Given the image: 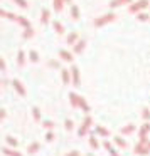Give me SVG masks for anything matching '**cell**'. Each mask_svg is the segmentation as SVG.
<instances>
[{"mask_svg":"<svg viewBox=\"0 0 150 156\" xmlns=\"http://www.w3.org/2000/svg\"><path fill=\"white\" fill-rule=\"evenodd\" d=\"M116 19V15L113 14V12H110V14H106V15H101V17H98L95 20V25L96 27H103V25H106V24H110V22H113Z\"/></svg>","mask_w":150,"mask_h":156,"instance_id":"cell-1","label":"cell"},{"mask_svg":"<svg viewBox=\"0 0 150 156\" xmlns=\"http://www.w3.org/2000/svg\"><path fill=\"white\" fill-rule=\"evenodd\" d=\"M148 7V0H138V2H135V4L130 5V12L132 14H135V12H140L142 9Z\"/></svg>","mask_w":150,"mask_h":156,"instance_id":"cell-2","label":"cell"},{"mask_svg":"<svg viewBox=\"0 0 150 156\" xmlns=\"http://www.w3.org/2000/svg\"><path fill=\"white\" fill-rule=\"evenodd\" d=\"M71 81H73V84H74L76 87L81 84V79H79V71H78V67H76V66H73V67H71Z\"/></svg>","mask_w":150,"mask_h":156,"instance_id":"cell-3","label":"cell"},{"mask_svg":"<svg viewBox=\"0 0 150 156\" xmlns=\"http://www.w3.org/2000/svg\"><path fill=\"white\" fill-rule=\"evenodd\" d=\"M12 86H14V89L17 91L19 96H25V87L21 84V81H19V79H14V81H12Z\"/></svg>","mask_w":150,"mask_h":156,"instance_id":"cell-4","label":"cell"},{"mask_svg":"<svg viewBox=\"0 0 150 156\" xmlns=\"http://www.w3.org/2000/svg\"><path fill=\"white\" fill-rule=\"evenodd\" d=\"M84 47H86V41H84V39H81L79 42H76V44H74V54H81V52L84 51Z\"/></svg>","mask_w":150,"mask_h":156,"instance_id":"cell-5","label":"cell"},{"mask_svg":"<svg viewBox=\"0 0 150 156\" xmlns=\"http://www.w3.org/2000/svg\"><path fill=\"white\" fill-rule=\"evenodd\" d=\"M89 124H91V118H86V119H84V122H83V126L79 128L78 134H79V136H84V134H86V129L89 128Z\"/></svg>","mask_w":150,"mask_h":156,"instance_id":"cell-6","label":"cell"},{"mask_svg":"<svg viewBox=\"0 0 150 156\" xmlns=\"http://www.w3.org/2000/svg\"><path fill=\"white\" fill-rule=\"evenodd\" d=\"M150 131V126L148 124H143L142 128H140V143L147 141V133Z\"/></svg>","mask_w":150,"mask_h":156,"instance_id":"cell-7","label":"cell"},{"mask_svg":"<svg viewBox=\"0 0 150 156\" xmlns=\"http://www.w3.org/2000/svg\"><path fill=\"white\" fill-rule=\"evenodd\" d=\"M59 57H61L62 61H66V62H73V54H69V52L64 51V49L59 51Z\"/></svg>","mask_w":150,"mask_h":156,"instance_id":"cell-8","label":"cell"},{"mask_svg":"<svg viewBox=\"0 0 150 156\" xmlns=\"http://www.w3.org/2000/svg\"><path fill=\"white\" fill-rule=\"evenodd\" d=\"M78 106H79V108H81L84 112H88V111H89V106L86 104V101L81 98V96H78Z\"/></svg>","mask_w":150,"mask_h":156,"instance_id":"cell-9","label":"cell"},{"mask_svg":"<svg viewBox=\"0 0 150 156\" xmlns=\"http://www.w3.org/2000/svg\"><path fill=\"white\" fill-rule=\"evenodd\" d=\"M78 39H79L78 37V32H71V34L68 35V39H66V41H68V44L73 45V44H76V41H78Z\"/></svg>","mask_w":150,"mask_h":156,"instance_id":"cell-10","label":"cell"},{"mask_svg":"<svg viewBox=\"0 0 150 156\" xmlns=\"http://www.w3.org/2000/svg\"><path fill=\"white\" fill-rule=\"evenodd\" d=\"M39 149H41V144H39V143H32L31 146H29V154H34V153H37Z\"/></svg>","mask_w":150,"mask_h":156,"instance_id":"cell-11","label":"cell"},{"mask_svg":"<svg viewBox=\"0 0 150 156\" xmlns=\"http://www.w3.org/2000/svg\"><path fill=\"white\" fill-rule=\"evenodd\" d=\"M2 151H4V154H7V156H22L19 151H15V149H10V148H4Z\"/></svg>","mask_w":150,"mask_h":156,"instance_id":"cell-12","label":"cell"},{"mask_svg":"<svg viewBox=\"0 0 150 156\" xmlns=\"http://www.w3.org/2000/svg\"><path fill=\"white\" fill-rule=\"evenodd\" d=\"M52 25H54V30L58 32V34H64V27H62V24H61V22L54 20V22H52Z\"/></svg>","mask_w":150,"mask_h":156,"instance_id":"cell-13","label":"cell"},{"mask_svg":"<svg viewBox=\"0 0 150 156\" xmlns=\"http://www.w3.org/2000/svg\"><path fill=\"white\" fill-rule=\"evenodd\" d=\"M49 15H51V12L47 10V9H44V10H42V19H41V22L42 24H49Z\"/></svg>","mask_w":150,"mask_h":156,"instance_id":"cell-14","label":"cell"},{"mask_svg":"<svg viewBox=\"0 0 150 156\" xmlns=\"http://www.w3.org/2000/svg\"><path fill=\"white\" fill-rule=\"evenodd\" d=\"M125 4H132V0H111V7H120Z\"/></svg>","mask_w":150,"mask_h":156,"instance_id":"cell-15","label":"cell"},{"mask_svg":"<svg viewBox=\"0 0 150 156\" xmlns=\"http://www.w3.org/2000/svg\"><path fill=\"white\" fill-rule=\"evenodd\" d=\"M17 64L21 66V67L25 64V54H24V51H19V55H17Z\"/></svg>","mask_w":150,"mask_h":156,"instance_id":"cell-16","label":"cell"},{"mask_svg":"<svg viewBox=\"0 0 150 156\" xmlns=\"http://www.w3.org/2000/svg\"><path fill=\"white\" fill-rule=\"evenodd\" d=\"M17 22H19V24H21V25H22V27H24V29L31 27V22H29L27 19H25V17H17Z\"/></svg>","mask_w":150,"mask_h":156,"instance_id":"cell-17","label":"cell"},{"mask_svg":"<svg viewBox=\"0 0 150 156\" xmlns=\"http://www.w3.org/2000/svg\"><path fill=\"white\" fill-rule=\"evenodd\" d=\"M62 7H64V0H54V10L61 12Z\"/></svg>","mask_w":150,"mask_h":156,"instance_id":"cell-18","label":"cell"},{"mask_svg":"<svg viewBox=\"0 0 150 156\" xmlns=\"http://www.w3.org/2000/svg\"><path fill=\"white\" fill-rule=\"evenodd\" d=\"M79 15H81V14H79V9H78V5H73V7H71V17L76 20V19H79Z\"/></svg>","mask_w":150,"mask_h":156,"instance_id":"cell-19","label":"cell"},{"mask_svg":"<svg viewBox=\"0 0 150 156\" xmlns=\"http://www.w3.org/2000/svg\"><path fill=\"white\" fill-rule=\"evenodd\" d=\"M61 76H62V82H64V84H68V82L71 81V76H69V71H66V69H62Z\"/></svg>","mask_w":150,"mask_h":156,"instance_id":"cell-20","label":"cell"},{"mask_svg":"<svg viewBox=\"0 0 150 156\" xmlns=\"http://www.w3.org/2000/svg\"><path fill=\"white\" fill-rule=\"evenodd\" d=\"M32 35H34V30H32V27H27V29L24 30V34H22V37H24V39H31Z\"/></svg>","mask_w":150,"mask_h":156,"instance_id":"cell-21","label":"cell"},{"mask_svg":"<svg viewBox=\"0 0 150 156\" xmlns=\"http://www.w3.org/2000/svg\"><path fill=\"white\" fill-rule=\"evenodd\" d=\"M69 99H71L73 108H78V96H76V92H71V94H69Z\"/></svg>","mask_w":150,"mask_h":156,"instance_id":"cell-22","label":"cell"},{"mask_svg":"<svg viewBox=\"0 0 150 156\" xmlns=\"http://www.w3.org/2000/svg\"><path fill=\"white\" fill-rule=\"evenodd\" d=\"M5 141H7V144L12 146V148H15V146H17V139L12 138V136H7V138H5Z\"/></svg>","mask_w":150,"mask_h":156,"instance_id":"cell-23","label":"cell"},{"mask_svg":"<svg viewBox=\"0 0 150 156\" xmlns=\"http://www.w3.org/2000/svg\"><path fill=\"white\" fill-rule=\"evenodd\" d=\"M133 131H135V126L133 124H128V126H125V128L122 129L123 134H130V133H133Z\"/></svg>","mask_w":150,"mask_h":156,"instance_id":"cell-24","label":"cell"},{"mask_svg":"<svg viewBox=\"0 0 150 156\" xmlns=\"http://www.w3.org/2000/svg\"><path fill=\"white\" fill-rule=\"evenodd\" d=\"M96 133H98V134H101V136H108L110 134V131L106 128H101V126H98V128H96Z\"/></svg>","mask_w":150,"mask_h":156,"instance_id":"cell-25","label":"cell"},{"mask_svg":"<svg viewBox=\"0 0 150 156\" xmlns=\"http://www.w3.org/2000/svg\"><path fill=\"white\" fill-rule=\"evenodd\" d=\"M29 57H31V62H39V55L36 51H31L29 52Z\"/></svg>","mask_w":150,"mask_h":156,"instance_id":"cell-26","label":"cell"},{"mask_svg":"<svg viewBox=\"0 0 150 156\" xmlns=\"http://www.w3.org/2000/svg\"><path fill=\"white\" fill-rule=\"evenodd\" d=\"M89 144H91V148H93V149L99 148V146H98V141H96L95 136H89Z\"/></svg>","mask_w":150,"mask_h":156,"instance_id":"cell-27","label":"cell"},{"mask_svg":"<svg viewBox=\"0 0 150 156\" xmlns=\"http://www.w3.org/2000/svg\"><path fill=\"white\" fill-rule=\"evenodd\" d=\"M14 2L19 5V7H22V9H27L29 7V4L25 2V0H14Z\"/></svg>","mask_w":150,"mask_h":156,"instance_id":"cell-28","label":"cell"},{"mask_svg":"<svg viewBox=\"0 0 150 156\" xmlns=\"http://www.w3.org/2000/svg\"><path fill=\"white\" fill-rule=\"evenodd\" d=\"M115 143L120 146V148H125L126 146V143H125V139H122V138H115Z\"/></svg>","mask_w":150,"mask_h":156,"instance_id":"cell-29","label":"cell"},{"mask_svg":"<svg viewBox=\"0 0 150 156\" xmlns=\"http://www.w3.org/2000/svg\"><path fill=\"white\" fill-rule=\"evenodd\" d=\"M32 114H34V119H37V121L41 119V111H39L37 108H34V109H32Z\"/></svg>","mask_w":150,"mask_h":156,"instance_id":"cell-30","label":"cell"},{"mask_svg":"<svg viewBox=\"0 0 150 156\" xmlns=\"http://www.w3.org/2000/svg\"><path fill=\"white\" fill-rule=\"evenodd\" d=\"M142 118L143 119H150V109H143V111H142Z\"/></svg>","mask_w":150,"mask_h":156,"instance_id":"cell-31","label":"cell"},{"mask_svg":"<svg viewBox=\"0 0 150 156\" xmlns=\"http://www.w3.org/2000/svg\"><path fill=\"white\" fill-rule=\"evenodd\" d=\"M148 15H147V14H138V20L140 22H147V20H148Z\"/></svg>","mask_w":150,"mask_h":156,"instance_id":"cell-32","label":"cell"},{"mask_svg":"<svg viewBox=\"0 0 150 156\" xmlns=\"http://www.w3.org/2000/svg\"><path fill=\"white\" fill-rule=\"evenodd\" d=\"M73 126H74V124H73V121H71V119H66V129H68V131H71V129H73Z\"/></svg>","mask_w":150,"mask_h":156,"instance_id":"cell-33","label":"cell"},{"mask_svg":"<svg viewBox=\"0 0 150 156\" xmlns=\"http://www.w3.org/2000/svg\"><path fill=\"white\" fill-rule=\"evenodd\" d=\"M44 128L52 129V128H54V122H52V121H44Z\"/></svg>","mask_w":150,"mask_h":156,"instance_id":"cell-34","label":"cell"},{"mask_svg":"<svg viewBox=\"0 0 150 156\" xmlns=\"http://www.w3.org/2000/svg\"><path fill=\"white\" fill-rule=\"evenodd\" d=\"M52 139H54V134H52V133L49 131L47 134H46V141H52Z\"/></svg>","mask_w":150,"mask_h":156,"instance_id":"cell-35","label":"cell"},{"mask_svg":"<svg viewBox=\"0 0 150 156\" xmlns=\"http://www.w3.org/2000/svg\"><path fill=\"white\" fill-rule=\"evenodd\" d=\"M49 66H51V67H59V62L58 61H49Z\"/></svg>","mask_w":150,"mask_h":156,"instance_id":"cell-36","label":"cell"},{"mask_svg":"<svg viewBox=\"0 0 150 156\" xmlns=\"http://www.w3.org/2000/svg\"><path fill=\"white\" fill-rule=\"evenodd\" d=\"M0 71H5V61L0 57Z\"/></svg>","mask_w":150,"mask_h":156,"instance_id":"cell-37","label":"cell"},{"mask_svg":"<svg viewBox=\"0 0 150 156\" xmlns=\"http://www.w3.org/2000/svg\"><path fill=\"white\" fill-rule=\"evenodd\" d=\"M66 156H79V151H71V153H68Z\"/></svg>","mask_w":150,"mask_h":156,"instance_id":"cell-38","label":"cell"},{"mask_svg":"<svg viewBox=\"0 0 150 156\" xmlns=\"http://www.w3.org/2000/svg\"><path fill=\"white\" fill-rule=\"evenodd\" d=\"M108 151H110V154H111V156H118V153H116L115 149H111V148H110Z\"/></svg>","mask_w":150,"mask_h":156,"instance_id":"cell-39","label":"cell"},{"mask_svg":"<svg viewBox=\"0 0 150 156\" xmlns=\"http://www.w3.org/2000/svg\"><path fill=\"white\" fill-rule=\"evenodd\" d=\"M4 116H5V111H4V109H0V119L4 118Z\"/></svg>","mask_w":150,"mask_h":156,"instance_id":"cell-40","label":"cell"},{"mask_svg":"<svg viewBox=\"0 0 150 156\" xmlns=\"http://www.w3.org/2000/svg\"><path fill=\"white\" fill-rule=\"evenodd\" d=\"M147 149H148V151H150V143H148V146H147Z\"/></svg>","mask_w":150,"mask_h":156,"instance_id":"cell-41","label":"cell"},{"mask_svg":"<svg viewBox=\"0 0 150 156\" xmlns=\"http://www.w3.org/2000/svg\"><path fill=\"white\" fill-rule=\"evenodd\" d=\"M64 2H71V0H64Z\"/></svg>","mask_w":150,"mask_h":156,"instance_id":"cell-42","label":"cell"},{"mask_svg":"<svg viewBox=\"0 0 150 156\" xmlns=\"http://www.w3.org/2000/svg\"><path fill=\"white\" fill-rule=\"evenodd\" d=\"M86 156H93V154H86Z\"/></svg>","mask_w":150,"mask_h":156,"instance_id":"cell-43","label":"cell"}]
</instances>
